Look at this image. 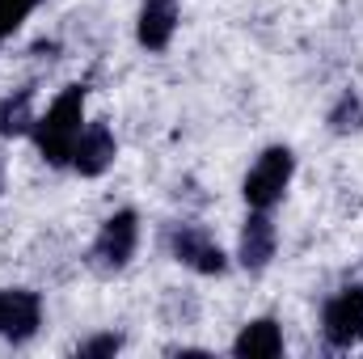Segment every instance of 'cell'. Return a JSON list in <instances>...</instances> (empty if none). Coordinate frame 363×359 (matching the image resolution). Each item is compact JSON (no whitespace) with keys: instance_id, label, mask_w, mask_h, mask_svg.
<instances>
[{"instance_id":"cell-1","label":"cell","mask_w":363,"mask_h":359,"mask_svg":"<svg viewBox=\"0 0 363 359\" xmlns=\"http://www.w3.org/2000/svg\"><path fill=\"white\" fill-rule=\"evenodd\" d=\"M89 123V85L85 81H72L51 97V106L38 114L30 140H34V153L55 165V170H68V157H72V144L81 136V127Z\"/></svg>"},{"instance_id":"cell-2","label":"cell","mask_w":363,"mask_h":359,"mask_svg":"<svg viewBox=\"0 0 363 359\" xmlns=\"http://www.w3.org/2000/svg\"><path fill=\"white\" fill-rule=\"evenodd\" d=\"M291 182H296V153L287 144H267L241 178V199L254 211H274L287 199Z\"/></svg>"},{"instance_id":"cell-3","label":"cell","mask_w":363,"mask_h":359,"mask_svg":"<svg viewBox=\"0 0 363 359\" xmlns=\"http://www.w3.org/2000/svg\"><path fill=\"white\" fill-rule=\"evenodd\" d=\"M140 250V211L135 207H118L110 211L97 233H93V245H89V267L97 275H118V270L131 267Z\"/></svg>"},{"instance_id":"cell-4","label":"cell","mask_w":363,"mask_h":359,"mask_svg":"<svg viewBox=\"0 0 363 359\" xmlns=\"http://www.w3.org/2000/svg\"><path fill=\"white\" fill-rule=\"evenodd\" d=\"M165 250H169V258H174L178 267L194 270V275H203V279H220V275H228V267H233V258L224 254V245H220L203 224H194V220L169 224Z\"/></svg>"},{"instance_id":"cell-5","label":"cell","mask_w":363,"mask_h":359,"mask_svg":"<svg viewBox=\"0 0 363 359\" xmlns=\"http://www.w3.org/2000/svg\"><path fill=\"white\" fill-rule=\"evenodd\" d=\"M321 338L334 351H355L363 343V283L338 287L321 304Z\"/></svg>"},{"instance_id":"cell-6","label":"cell","mask_w":363,"mask_h":359,"mask_svg":"<svg viewBox=\"0 0 363 359\" xmlns=\"http://www.w3.org/2000/svg\"><path fill=\"white\" fill-rule=\"evenodd\" d=\"M43 321H47L43 292H34V287H0V343L26 347V343L38 338Z\"/></svg>"},{"instance_id":"cell-7","label":"cell","mask_w":363,"mask_h":359,"mask_svg":"<svg viewBox=\"0 0 363 359\" xmlns=\"http://www.w3.org/2000/svg\"><path fill=\"white\" fill-rule=\"evenodd\" d=\"M114 161H118V136H114V127L106 123V118H89L85 127H81V136H77V144H72V157H68V170L77 174V178H106L110 170H114Z\"/></svg>"},{"instance_id":"cell-8","label":"cell","mask_w":363,"mask_h":359,"mask_svg":"<svg viewBox=\"0 0 363 359\" xmlns=\"http://www.w3.org/2000/svg\"><path fill=\"white\" fill-rule=\"evenodd\" d=\"M279 254V224L271 220V211H245L241 228H237V250H233V263L245 270V275H267Z\"/></svg>"},{"instance_id":"cell-9","label":"cell","mask_w":363,"mask_h":359,"mask_svg":"<svg viewBox=\"0 0 363 359\" xmlns=\"http://www.w3.org/2000/svg\"><path fill=\"white\" fill-rule=\"evenodd\" d=\"M182 26V0H140L135 9V43L148 55H161L174 47Z\"/></svg>"},{"instance_id":"cell-10","label":"cell","mask_w":363,"mask_h":359,"mask_svg":"<svg viewBox=\"0 0 363 359\" xmlns=\"http://www.w3.org/2000/svg\"><path fill=\"white\" fill-rule=\"evenodd\" d=\"M228 351L237 359H279L287 351V338H283V321L279 317H250L237 338L228 343Z\"/></svg>"},{"instance_id":"cell-11","label":"cell","mask_w":363,"mask_h":359,"mask_svg":"<svg viewBox=\"0 0 363 359\" xmlns=\"http://www.w3.org/2000/svg\"><path fill=\"white\" fill-rule=\"evenodd\" d=\"M34 101H38L34 85H17L0 97V140H21L34 131V123H38Z\"/></svg>"},{"instance_id":"cell-12","label":"cell","mask_w":363,"mask_h":359,"mask_svg":"<svg viewBox=\"0 0 363 359\" xmlns=\"http://www.w3.org/2000/svg\"><path fill=\"white\" fill-rule=\"evenodd\" d=\"M325 131L338 136V140L363 136V93L359 89H342L330 101V110H325Z\"/></svg>"},{"instance_id":"cell-13","label":"cell","mask_w":363,"mask_h":359,"mask_svg":"<svg viewBox=\"0 0 363 359\" xmlns=\"http://www.w3.org/2000/svg\"><path fill=\"white\" fill-rule=\"evenodd\" d=\"M161 321L174 326V330H186L199 321V296L186 292V287H169L165 300H161Z\"/></svg>"},{"instance_id":"cell-14","label":"cell","mask_w":363,"mask_h":359,"mask_svg":"<svg viewBox=\"0 0 363 359\" xmlns=\"http://www.w3.org/2000/svg\"><path fill=\"white\" fill-rule=\"evenodd\" d=\"M123 347H127L123 330H97V334H89V338H81V343H77V355H85V359H114Z\"/></svg>"},{"instance_id":"cell-15","label":"cell","mask_w":363,"mask_h":359,"mask_svg":"<svg viewBox=\"0 0 363 359\" xmlns=\"http://www.w3.org/2000/svg\"><path fill=\"white\" fill-rule=\"evenodd\" d=\"M43 0H0V47L30 21V13L38 9Z\"/></svg>"},{"instance_id":"cell-16","label":"cell","mask_w":363,"mask_h":359,"mask_svg":"<svg viewBox=\"0 0 363 359\" xmlns=\"http://www.w3.org/2000/svg\"><path fill=\"white\" fill-rule=\"evenodd\" d=\"M0 194H4V178H0Z\"/></svg>"}]
</instances>
